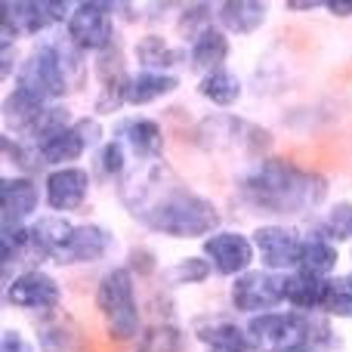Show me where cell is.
<instances>
[{
	"instance_id": "obj_36",
	"label": "cell",
	"mask_w": 352,
	"mask_h": 352,
	"mask_svg": "<svg viewBox=\"0 0 352 352\" xmlns=\"http://www.w3.org/2000/svg\"><path fill=\"white\" fill-rule=\"evenodd\" d=\"M316 6H324L318 0H287V10H316Z\"/></svg>"
},
{
	"instance_id": "obj_1",
	"label": "cell",
	"mask_w": 352,
	"mask_h": 352,
	"mask_svg": "<svg viewBox=\"0 0 352 352\" xmlns=\"http://www.w3.org/2000/svg\"><path fill=\"white\" fill-rule=\"evenodd\" d=\"M161 176H167L164 164H155L152 170L140 176V182L121 186V198L133 217H140L148 229L170 238H210L219 226V210L213 201L182 188L179 182L164 186Z\"/></svg>"
},
{
	"instance_id": "obj_21",
	"label": "cell",
	"mask_w": 352,
	"mask_h": 352,
	"mask_svg": "<svg viewBox=\"0 0 352 352\" xmlns=\"http://www.w3.org/2000/svg\"><path fill=\"white\" fill-rule=\"evenodd\" d=\"M226 59H229V37L219 28L204 31V34H201L198 41H192V47H188V62H192V68H198V72H204V74L223 72Z\"/></svg>"
},
{
	"instance_id": "obj_19",
	"label": "cell",
	"mask_w": 352,
	"mask_h": 352,
	"mask_svg": "<svg viewBox=\"0 0 352 352\" xmlns=\"http://www.w3.org/2000/svg\"><path fill=\"white\" fill-rule=\"evenodd\" d=\"M324 294H328V278L309 275L303 269L285 275V303H291L300 312H312L324 306Z\"/></svg>"
},
{
	"instance_id": "obj_14",
	"label": "cell",
	"mask_w": 352,
	"mask_h": 352,
	"mask_svg": "<svg viewBox=\"0 0 352 352\" xmlns=\"http://www.w3.org/2000/svg\"><path fill=\"white\" fill-rule=\"evenodd\" d=\"M41 204V188L31 176H3L0 182V219L3 226H22Z\"/></svg>"
},
{
	"instance_id": "obj_17",
	"label": "cell",
	"mask_w": 352,
	"mask_h": 352,
	"mask_svg": "<svg viewBox=\"0 0 352 352\" xmlns=\"http://www.w3.org/2000/svg\"><path fill=\"white\" fill-rule=\"evenodd\" d=\"M111 248V232L102 229L96 223H84L74 229L72 241H68L65 254L59 256V266H80V263H96L105 256V250Z\"/></svg>"
},
{
	"instance_id": "obj_5",
	"label": "cell",
	"mask_w": 352,
	"mask_h": 352,
	"mask_svg": "<svg viewBox=\"0 0 352 352\" xmlns=\"http://www.w3.org/2000/svg\"><path fill=\"white\" fill-rule=\"evenodd\" d=\"M244 331L256 352H294L312 343V322L300 312H263L250 318Z\"/></svg>"
},
{
	"instance_id": "obj_32",
	"label": "cell",
	"mask_w": 352,
	"mask_h": 352,
	"mask_svg": "<svg viewBox=\"0 0 352 352\" xmlns=\"http://www.w3.org/2000/svg\"><path fill=\"white\" fill-rule=\"evenodd\" d=\"M124 167H127V152H124V146L118 140L105 142V146L99 148V155H96L99 176H105V179H118V176L124 173Z\"/></svg>"
},
{
	"instance_id": "obj_13",
	"label": "cell",
	"mask_w": 352,
	"mask_h": 352,
	"mask_svg": "<svg viewBox=\"0 0 352 352\" xmlns=\"http://www.w3.org/2000/svg\"><path fill=\"white\" fill-rule=\"evenodd\" d=\"M90 195V173L84 167H59L43 182V198L56 213L78 210Z\"/></svg>"
},
{
	"instance_id": "obj_18",
	"label": "cell",
	"mask_w": 352,
	"mask_h": 352,
	"mask_svg": "<svg viewBox=\"0 0 352 352\" xmlns=\"http://www.w3.org/2000/svg\"><path fill=\"white\" fill-rule=\"evenodd\" d=\"M179 87V78L170 72H140L130 74L127 84H124V102L127 105H148L158 102V99L170 96V93Z\"/></svg>"
},
{
	"instance_id": "obj_16",
	"label": "cell",
	"mask_w": 352,
	"mask_h": 352,
	"mask_svg": "<svg viewBox=\"0 0 352 352\" xmlns=\"http://www.w3.org/2000/svg\"><path fill=\"white\" fill-rule=\"evenodd\" d=\"M28 229H31V256H37V260H59L78 226L68 223L62 213H53V217H41Z\"/></svg>"
},
{
	"instance_id": "obj_7",
	"label": "cell",
	"mask_w": 352,
	"mask_h": 352,
	"mask_svg": "<svg viewBox=\"0 0 352 352\" xmlns=\"http://www.w3.org/2000/svg\"><path fill=\"white\" fill-rule=\"evenodd\" d=\"M281 300H285V275L269 272V269H250V272L238 275L232 285V306L238 312L263 316Z\"/></svg>"
},
{
	"instance_id": "obj_6",
	"label": "cell",
	"mask_w": 352,
	"mask_h": 352,
	"mask_svg": "<svg viewBox=\"0 0 352 352\" xmlns=\"http://www.w3.org/2000/svg\"><path fill=\"white\" fill-rule=\"evenodd\" d=\"M115 6L102 0H87L72 10L68 41L80 53H105L115 47Z\"/></svg>"
},
{
	"instance_id": "obj_3",
	"label": "cell",
	"mask_w": 352,
	"mask_h": 352,
	"mask_svg": "<svg viewBox=\"0 0 352 352\" xmlns=\"http://www.w3.org/2000/svg\"><path fill=\"white\" fill-rule=\"evenodd\" d=\"M96 306L105 318V331L111 340L127 343L140 340V309H136V287L133 272L127 266H115L99 278L96 285Z\"/></svg>"
},
{
	"instance_id": "obj_24",
	"label": "cell",
	"mask_w": 352,
	"mask_h": 352,
	"mask_svg": "<svg viewBox=\"0 0 352 352\" xmlns=\"http://www.w3.org/2000/svg\"><path fill=\"white\" fill-rule=\"evenodd\" d=\"M43 111H47V102L34 99L31 93L19 90V87H12V93L3 99V121L12 124L16 130H22V133H28L41 121Z\"/></svg>"
},
{
	"instance_id": "obj_25",
	"label": "cell",
	"mask_w": 352,
	"mask_h": 352,
	"mask_svg": "<svg viewBox=\"0 0 352 352\" xmlns=\"http://www.w3.org/2000/svg\"><path fill=\"white\" fill-rule=\"evenodd\" d=\"M337 260H340V256H337L334 244H331L328 238L316 235V238H306V241H303V256H300V266L297 269H303V272L324 278V275L334 272Z\"/></svg>"
},
{
	"instance_id": "obj_27",
	"label": "cell",
	"mask_w": 352,
	"mask_h": 352,
	"mask_svg": "<svg viewBox=\"0 0 352 352\" xmlns=\"http://www.w3.org/2000/svg\"><path fill=\"white\" fill-rule=\"evenodd\" d=\"M186 337L176 324H148L136 340V352H182Z\"/></svg>"
},
{
	"instance_id": "obj_2",
	"label": "cell",
	"mask_w": 352,
	"mask_h": 352,
	"mask_svg": "<svg viewBox=\"0 0 352 352\" xmlns=\"http://www.w3.org/2000/svg\"><path fill=\"white\" fill-rule=\"evenodd\" d=\"M241 195L250 207L272 217L306 213L324 198V176L303 170L281 158H266L254 173L244 176Z\"/></svg>"
},
{
	"instance_id": "obj_9",
	"label": "cell",
	"mask_w": 352,
	"mask_h": 352,
	"mask_svg": "<svg viewBox=\"0 0 352 352\" xmlns=\"http://www.w3.org/2000/svg\"><path fill=\"white\" fill-rule=\"evenodd\" d=\"M62 291L56 285L53 275L41 272V269H25L22 275L6 285V303L16 306V309L25 312H41V316H50V312L59 306Z\"/></svg>"
},
{
	"instance_id": "obj_30",
	"label": "cell",
	"mask_w": 352,
	"mask_h": 352,
	"mask_svg": "<svg viewBox=\"0 0 352 352\" xmlns=\"http://www.w3.org/2000/svg\"><path fill=\"white\" fill-rule=\"evenodd\" d=\"M210 263L201 260V256H182V260H176L170 269L164 272V278L170 281V285H201V281L210 275Z\"/></svg>"
},
{
	"instance_id": "obj_15",
	"label": "cell",
	"mask_w": 352,
	"mask_h": 352,
	"mask_svg": "<svg viewBox=\"0 0 352 352\" xmlns=\"http://www.w3.org/2000/svg\"><path fill=\"white\" fill-rule=\"evenodd\" d=\"M118 142L136 155L140 161H155L164 152V130L152 118H127L115 130Z\"/></svg>"
},
{
	"instance_id": "obj_26",
	"label": "cell",
	"mask_w": 352,
	"mask_h": 352,
	"mask_svg": "<svg viewBox=\"0 0 352 352\" xmlns=\"http://www.w3.org/2000/svg\"><path fill=\"white\" fill-rule=\"evenodd\" d=\"M198 93L204 99H210L213 105H219V109H229V105H235L241 99V80L223 68V72L204 74L198 84Z\"/></svg>"
},
{
	"instance_id": "obj_29",
	"label": "cell",
	"mask_w": 352,
	"mask_h": 352,
	"mask_svg": "<svg viewBox=\"0 0 352 352\" xmlns=\"http://www.w3.org/2000/svg\"><path fill=\"white\" fill-rule=\"evenodd\" d=\"M322 312H328V316H334V318H349L352 322V275L328 281V294H324Z\"/></svg>"
},
{
	"instance_id": "obj_11",
	"label": "cell",
	"mask_w": 352,
	"mask_h": 352,
	"mask_svg": "<svg viewBox=\"0 0 352 352\" xmlns=\"http://www.w3.org/2000/svg\"><path fill=\"white\" fill-rule=\"evenodd\" d=\"M254 241L241 232H213L210 238H204V256L213 266L217 275L226 278H238V275L250 272V263H254Z\"/></svg>"
},
{
	"instance_id": "obj_35",
	"label": "cell",
	"mask_w": 352,
	"mask_h": 352,
	"mask_svg": "<svg viewBox=\"0 0 352 352\" xmlns=\"http://www.w3.org/2000/svg\"><path fill=\"white\" fill-rule=\"evenodd\" d=\"M324 10H328L331 16L346 19V16H352V0H328V3H324Z\"/></svg>"
},
{
	"instance_id": "obj_34",
	"label": "cell",
	"mask_w": 352,
	"mask_h": 352,
	"mask_svg": "<svg viewBox=\"0 0 352 352\" xmlns=\"http://www.w3.org/2000/svg\"><path fill=\"white\" fill-rule=\"evenodd\" d=\"M0 352H34V343L16 328H6L0 337Z\"/></svg>"
},
{
	"instance_id": "obj_10",
	"label": "cell",
	"mask_w": 352,
	"mask_h": 352,
	"mask_svg": "<svg viewBox=\"0 0 352 352\" xmlns=\"http://www.w3.org/2000/svg\"><path fill=\"white\" fill-rule=\"evenodd\" d=\"M303 241L306 238H300V232L291 226H256L254 232V248L269 272L297 269L303 256Z\"/></svg>"
},
{
	"instance_id": "obj_23",
	"label": "cell",
	"mask_w": 352,
	"mask_h": 352,
	"mask_svg": "<svg viewBox=\"0 0 352 352\" xmlns=\"http://www.w3.org/2000/svg\"><path fill=\"white\" fill-rule=\"evenodd\" d=\"M136 59H140V65L146 68V72H164L167 74V68L186 62V50L170 47L161 34H146L140 43H136Z\"/></svg>"
},
{
	"instance_id": "obj_37",
	"label": "cell",
	"mask_w": 352,
	"mask_h": 352,
	"mask_svg": "<svg viewBox=\"0 0 352 352\" xmlns=\"http://www.w3.org/2000/svg\"><path fill=\"white\" fill-rule=\"evenodd\" d=\"M294 352H312L309 346H300V349H294Z\"/></svg>"
},
{
	"instance_id": "obj_28",
	"label": "cell",
	"mask_w": 352,
	"mask_h": 352,
	"mask_svg": "<svg viewBox=\"0 0 352 352\" xmlns=\"http://www.w3.org/2000/svg\"><path fill=\"white\" fill-rule=\"evenodd\" d=\"M318 235L328 241H349L352 238V201H337L328 213H324Z\"/></svg>"
},
{
	"instance_id": "obj_8",
	"label": "cell",
	"mask_w": 352,
	"mask_h": 352,
	"mask_svg": "<svg viewBox=\"0 0 352 352\" xmlns=\"http://www.w3.org/2000/svg\"><path fill=\"white\" fill-rule=\"evenodd\" d=\"M99 136H102V127H99L96 118H84V121H74L72 127H65L62 133L37 142L34 148L43 164H53L59 170V167H72L68 161H78L87 148L96 146Z\"/></svg>"
},
{
	"instance_id": "obj_4",
	"label": "cell",
	"mask_w": 352,
	"mask_h": 352,
	"mask_svg": "<svg viewBox=\"0 0 352 352\" xmlns=\"http://www.w3.org/2000/svg\"><path fill=\"white\" fill-rule=\"evenodd\" d=\"M16 87L31 93L41 102H53L68 90L65 78V53L56 43H41L28 53V59L19 65Z\"/></svg>"
},
{
	"instance_id": "obj_33",
	"label": "cell",
	"mask_w": 352,
	"mask_h": 352,
	"mask_svg": "<svg viewBox=\"0 0 352 352\" xmlns=\"http://www.w3.org/2000/svg\"><path fill=\"white\" fill-rule=\"evenodd\" d=\"M210 6L207 3H192V6H186L182 10V16H179V31L188 37V41H198L204 31H210L213 25H210Z\"/></svg>"
},
{
	"instance_id": "obj_20",
	"label": "cell",
	"mask_w": 352,
	"mask_h": 352,
	"mask_svg": "<svg viewBox=\"0 0 352 352\" xmlns=\"http://www.w3.org/2000/svg\"><path fill=\"white\" fill-rule=\"evenodd\" d=\"M266 3H254V0H226L217 6V19L229 34H254L266 22Z\"/></svg>"
},
{
	"instance_id": "obj_22",
	"label": "cell",
	"mask_w": 352,
	"mask_h": 352,
	"mask_svg": "<svg viewBox=\"0 0 352 352\" xmlns=\"http://www.w3.org/2000/svg\"><path fill=\"white\" fill-rule=\"evenodd\" d=\"M198 340L204 343V352H254L248 331H241L229 318H213L207 328L198 331Z\"/></svg>"
},
{
	"instance_id": "obj_12",
	"label": "cell",
	"mask_w": 352,
	"mask_h": 352,
	"mask_svg": "<svg viewBox=\"0 0 352 352\" xmlns=\"http://www.w3.org/2000/svg\"><path fill=\"white\" fill-rule=\"evenodd\" d=\"M68 3H3V43L19 34H37L56 22H68Z\"/></svg>"
},
{
	"instance_id": "obj_31",
	"label": "cell",
	"mask_w": 352,
	"mask_h": 352,
	"mask_svg": "<svg viewBox=\"0 0 352 352\" xmlns=\"http://www.w3.org/2000/svg\"><path fill=\"white\" fill-rule=\"evenodd\" d=\"M37 343H41V352H72L74 349V331L68 328V322H47L41 331H37Z\"/></svg>"
}]
</instances>
